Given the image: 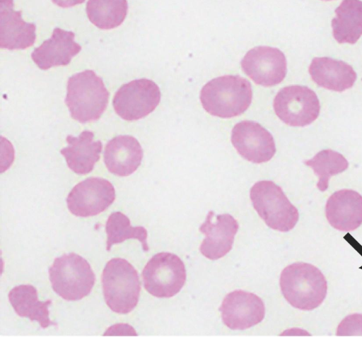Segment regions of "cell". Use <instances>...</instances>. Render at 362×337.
Instances as JSON below:
<instances>
[{"mask_svg": "<svg viewBox=\"0 0 362 337\" xmlns=\"http://www.w3.org/2000/svg\"><path fill=\"white\" fill-rule=\"evenodd\" d=\"M160 100L158 85L150 79L140 78L122 85L115 93L112 104L122 119L135 121L151 113Z\"/></svg>", "mask_w": 362, "mask_h": 337, "instance_id": "obj_9", "label": "cell"}, {"mask_svg": "<svg viewBox=\"0 0 362 337\" xmlns=\"http://www.w3.org/2000/svg\"><path fill=\"white\" fill-rule=\"evenodd\" d=\"M128 11L127 0H88L86 13L90 21L103 30L120 25Z\"/></svg>", "mask_w": 362, "mask_h": 337, "instance_id": "obj_23", "label": "cell"}, {"mask_svg": "<svg viewBox=\"0 0 362 337\" xmlns=\"http://www.w3.org/2000/svg\"><path fill=\"white\" fill-rule=\"evenodd\" d=\"M243 72L256 84L265 87L280 83L286 74V59L278 48L255 47L241 61Z\"/></svg>", "mask_w": 362, "mask_h": 337, "instance_id": "obj_11", "label": "cell"}, {"mask_svg": "<svg viewBox=\"0 0 362 337\" xmlns=\"http://www.w3.org/2000/svg\"><path fill=\"white\" fill-rule=\"evenodd\" d=\"M280 288L287 302L301 310L317 308L325 300L327 290L322 273L305 262L293 263L282 271Z\"/></svg>", "mask_w": 362, "mask_h": 337, "instance_id": "obj_2", "label": "cell"}, {"mask_svg": "<svg viewBox=\"0 0 362 337\" xmlns=\"http://www.w3.org/2000/svg\"><path fill=\"white\" fill-rule=\"evenodd\" d=\"M186 277L183 261L169 252L153 256L142 271L144 288L156 297H171L177 294L184 286Z\"/></svg>", "mask_w": 362, "mask_h": 337, "instance_id": "obj_7", "label": "cell"}, {"mask_svg": "<svg viewBox=\"0 0 362 337\" xmlns=\"http://www.w3.org/2000/svg\"><path fill=\"white\" fill-rule=\"evenodd\" d=\"M238 227V223L231 215H215L210 211L199 227V231L205 235L199 247L202 254L211 260L224 256L232 249Z\"/></svg>", "mask_w": 362, "mask_h": 337, "instance_id": "obj_14", "label": "cell"}, {"mask_svg": "<svg viewBox=\"0 0 362 337\" xmlns=\"http://www.w3.org/2000/svg\"><path fill=\"white\" fill-rule=\"evenodd\" d=\"M65 104L71 117L86 123L100 119L109 99L102 78L92 70H86L71 76L67 81Z\"/></svg>", "mask_w": 362, "mask_h": 337, "instance_id": "obj_3", "label": "cell"}, {"mask_svg": "<svg viewBox=\"0 0 362 337\" xmlns=\"http://www.w3.org/2000/svg\"><path fill=\"white\" fill-rule=\"evenodd\" d=\"M250 196L254 208L269 227L288 232L297 223L298 209L274 182H256L250 189Z\"/></svg>", "mask_w": 362, "mask_h": 337, "instance_id": "obj_6", "label": "cell"}, {"mask_svg": "<svg viewBox=\"0 0 362 337\" xmlns=\"http://www.w3.org/2000/svg\"><path fill=\"white\" fill-rule=\"evenodd\" d=\"M142 158V148L132 136H117L109 141L105 148L106 167L117 176H129L134 172L141 165Z\"/></svg>", "mask_w": 362, "mask_h": 337, "instance_id": "obj_17", "label": "cell"}, {"mask_svg": "<svg viewBox=\"0 0 362 337\" xmlns=\"http://www.w3.org/2000/svg\"><path fill=\"white\" fill-rule=\"evenodd\" d=\"M276 116L292 126H305L319 116L320 105L316 93L303 85H289L281 89L274 99Z\"/></svg>", "mask_w": 362, "mask_h": 337, "instance_id": "obj_8", "label": "cell"}, {"mask_svg": "<svg viewBox=\"0 0 362 337\" xmlns=\"http://www.w3.org/2000/svg\"><path fill=\"white\" fill-rule=\"evenodd\" d=\"M337 336H362V314L346 317L339 325Z\"/></svg>", "mask_w": 362, "mask_h": 337, "instance_id": "obj_26", "label": "cell"}, {"mask_svg": "<svg viewBox=\"0 0 362 337\" xmlns=\"http://www.w3.org/2000/svg\"><path fill=\"white\" fill-rule=\"evenodd\" d=\"M49 276L54 291L68 301L79 300L87 296L95 281L89 263L74 253L56 258L49 268Z\"/></svg>", "mask_w": 362, "mask_h": 337, "instance_id": "obj_5", "label": "cell"}, {"mask_svg": "<svg viewBox=\"0 0 362 337\" xmlns=\"http://www.w3.org/2000/svg\"><path fill=\"white\" fill-rule=\"evenodd\" d=\"M224 324L233 330H244L261 322L265 307L257 295L244 290L233 291L224 297L219 308Z\"/></svg>", "mask_w": 362, "mask_h": 337, "instance_id": "obj_13", "label": "cell"}, {"mask_svg": "<svg viewBox=\"0 0 362 337\" xmlns=\"http://www.w3.org/2000/svg\"><path fill=\"white\" fill-rule=\"evenodd\" d=\"M8 300L16 313L21 317L37 321L43 329L57 324L49 319L50 300L40 301L37 291L32 285H20L14 287L8 293Z\"/></svg>", "mask_w": 362, "mask_h": 337, "instance_id": "obj_21", "label": "cell"}, {"mask_svg": "<svg viewBox=\"0 0 362 337\" xmlns=\"http://www.w3.org/2000/svg\"><path fill=\"white\" fill-rule=\"evenodd\" d=\"M115 199V191L110 182L100 177H89L74 187L66 203L74 215L89 217L104 211Z\"/></svg>", "mask_w": 362, "mask_h": 337, "instance_id": "obj_10", "label": "cell"}, {"mask_svg": "<svg viewBox=\"0 0 362 337\" xmlns=\"http://www.w3.org/2000/svg\"><path fill=\"white\" fill-rule=\"evenodd\" d=\"M74 37L73 32L55 28L51 37L32 52L33 61L42 70L68 65L81 50V45L74 41Z\"/></svg>", "mask_w": 362, "mask_h": 337, "instance_id": "obj_15", "label": "cell"}, {"mask_svg": "<svg viewBox=\"0 0 362 337\" xmlns=\"http://www.w3.org/2000/svg\"><path fill=\"white\" fill-rule=\"evenodd\" d=\"M323 1H332V0H323Z\"/></svg>", "mask_w": 362, "mask_h": 337, "instance_id": "obj_28", "label": "cell"}, {"mask_svg": "<svg viewBox=\"0 0 362 337\" xmlns=\"http://www.w3.org/2000/svg\"><path fill=\"white\" fill-rule=\"evenodd\" d=\"M68 146L60 150L69 169L78 175L90 172L99 160L102 151L100 141L94 140V134L85 130L78 136H66Z\"/></svg>", "mask_w": 362, "mask_h": 337, "instance_id": "obj_19", "label": "cell"}, {"mask_svg": "<svg viewBox=\"0 0 362 337\" xmlns=\"http://www.w3.org/2000/svg\"><path fill=\"white\" fill-rule=\"evenodd\" d=\"M231 142L243 158L255 163L266 162L276 153L272 135L253 121L237 123L231 131Z\"/></svg>", "mask_w": 362, "mask_h": 337, "instance_id": "obj_12", "label": "cell"}, {"mask_svg": "<svg viewBox=\"0 0 362 337\" xmlns=\"http://www.w3.org/2000/svg\"><path fill=\"white\" fill-rule=\"evenodd\" d=\"M52 2L58 6L62 8H69L77 4H82L85 0H52Z\"/></svg>", "mask_w": 362, "mask_h": 337, "instance_id": "obj_27", "label": "cell"}, {"mask_svg": "<svg viewBox=\"0 0 362 337\" xmlns=\"http://www.w3.org/2000/svg\"><path fill=\"white\" fill-rule=\"evenodd\" d=\"M21 11H15L13 0H1V48L24 49L32 46L36 38V26L22 18Z\"/></svg>", "mask_w": 362, "mask_h": 337, "instance_id": "obj_18", "label": "cell"}, {"mask_svg": "<svg viewBox=\"0 0 362 337\" xmlns=\"http://www.w3.org/2000/svg\"><path fill=\"white\" fill-rule=\"evenodd\" d=\"M102 285L105 302L112 311L124 314L136 306L141 283L136 270L126 259L115 257L107 263Z\"/></svg>", "mask_w": 362, "mask_h": 337, "instance_id": "obj_4", "label": "cell"}, {"mask_svg": "<svg viewBox=\"0 0 362 337\" xmlns=\"http://www.w3.org/2000/svg\"><path fill=\"white\" fill-rule=\"evenodd\" d=\"M329 224L341 231H351L362 224V196L352 189L335 191L325 207Z\"/></svg>", "mask_w": 362, "mask_h": 337, "instance_id": "obj_16", "label": "cell"}, {"mask_svg": "<svg viewBox=\"0 0 362 337\" xmlns=\"http://www.w3.org/2000/svg\"><path fill=\"white\" fill-rule=\"evenodd\" d=\"M107 233L106 249L110 251L112 245L121 243L128 239H136L144 251L148 250L147 230L142 226L133 227L129 218L119 211L112 213L105 225Z\"/></svg>", "mask_w": 362, "mask_h": 337, "instance_id": "obj_24", "label": "cell"}, {"mask_svg": "<svg viewBox=\"0 0 362 337\" xmlns=\"http://www.w3.org/2000/svg\"><path fill=\"white\" fill-rule=\"evenodd\" d=\"M332 20V35L339 43L355 44L362 35V1L343 0Z\"/></svg>", "mask_w": 362, "mask_h": 337, "instance_id": "obj_22", "label": "cell"}, {"mask_svg": "<svg viewBox=\"0 0 362 337\" xmlns=\"http://www.w3.org/2000/svg\"><path fill=\"white\" fill-rule=\"evenodd\" d=\"M252 98L251 84L238 75H226L209 81L200 92V101L210 114L231 118L245 112Z\"/></svg>", "mask_w": 362, "mask_h": 337, "instance_id": "obj_1", "label": "cell"}, {"mask_svg": "<svg viewBox=\"0 0 362 337\" xmlns=\"http://www.w3.org/2000/svg\"><path fill=\"white\" fill-rule=\"evenodd\" d=\"M304 163L311 167L318 177L317 187L321 191L327 190L332 176L344 172L349 167L347 160L341 153L331 149L318 152Z\"/></svg>", "mask_w": 362, "mask_h": 337, "instance_id": "obj_25", "label": "cell"}, {"mask_svg": "<svg viewBox=\"0 0 362 337\" xmlns=\"http://www.w3.org/2000/svg\"><path fill=\"white\" fill-rule=\"evenodd\" d=\"M308 71L317 85L337 92L349 89L356 80V73L349 64L327 57H315Z\"/></svg>", "mask_w": 362, "mask_h": 337, "instance_id": "obj_20", "label": "cell"}]
</instances>
